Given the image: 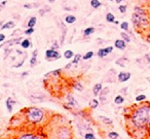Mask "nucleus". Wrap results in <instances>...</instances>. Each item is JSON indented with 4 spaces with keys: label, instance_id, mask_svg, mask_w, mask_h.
Instances as JSON below:
<instances>
[{
    "label": "nucleus",
    "instance_id": "obj_1",
    "mask_svg": "<svg viewBox=\"0 0 150 139\" xmlns=\"http://www.w3.org/2000/svg\"><path fill=\"white\" fill-rule=\"evenodd\" d=\"M130 123L134 129H150V104L137 106L131 113Z\"/></svg>",
    "mask_w": 150,
    "mask_h": 139
},
{
    "label": "nucleus",
    "instance_id": "obj_2",
    "mask_svg": "<svg viewBox=\"0 0 150 139\" xmlns=\"http://www.w3.org/2000/svg\"><path fill=\"white\" fill-rule=\"evenodd\" d=\"M132 24L138 31H147L150 27V19L147 11L143 6L136 5L134 7V13L131 17Z\"/></svg>",
    "mask_w": 150,
    "mask_h": 139
},
{
    "label": "nucleus",
    "instance_id": "obj_3",
    "mask_svg": "<svg viewBox=\"0 0 150 139\" xmlns=\"http://www.w3.org/2000/svg\"><path fill=\"white\" fill-rule=\"evenodd\" d=\"M25 118L29 124L32 125H39L45 118V113L42 108L36 106L28 107L25 109Z\"/></svg>",
    "mask_w": 150,
    "mask_h": 139
},
{
    "label": "nucleus",
    "instance_id": "obj_4",
    "mask_svg": "<svg viewBox=\"0 0 150 139\" xmlns=\"http://www.w3.org/2000/svg\"><path fill=\"white\" fill-rule=\"evenodd\" d=\"M55 136L56 139H72V133L68 127L62 126L56 130Z\"/></svg>",
    "mask_w": 150,
    "mask_h": 139
},
{
    "label": "nucleus",
    "instance_id": "obj_5",
    "mask_svg": "<svg viewBox=\"0 0 150 139\" xmlns=\"http://www.w3.org/2000/svg\"><path fill=\"white\" fill-rule=\"evenodd\" d=\"M61 58V55H60L59 51L57 50H51V48H48L45 51V59L47 61H56V60L60 59Z\"/></svg>",
    "mask_w": 150,
    "mask_h": 139
},
{
    "label": "nucleus",
    "instance_id": "obj_6",
    "mask_svg": "<svg viewBox=\"0 0 150 139\" xmlns=\"http://www.w3.org/2000/svg\"><path fill=\"white\" fill-rule=\"evenodd\" d=\"M22 40H23V38L22 37H16V38H13V39H8L7 41H4V42H2L1 44H0V48H11V46L20 44Z\"/></svg>",
    "mask_w": 150,
    "mask_h": 139
},
{
    "label": "nucleus",
    "instance_id": "obj_7",
    "mask_svg": "<svg viewBox=\"0 0 150 139\" xmlns=\"http://www.w3.org/2000/svg\"><path fill=\"white\" fill-rule=\"evenodd\" d=\"M66 101H67V105H64V107H67V108H77L79 106L77 100L75 99L73 95H67L66 96Z\"/></svg>",
    "mask_w": 150,
    "mask_h": 139
},
{
    "label": "nucleus",
    "instance_id": "obj_8",
    "mask_svg": "<svg viewBox=\"0 0 150 139\" xmlns=\"http://www.w3.org/2000/svg\"><path fill=\"white\" fill-rule=\"evenodd\" d=\"M16 139H44V137L40 134H35L32 132H27V133H23L20 135Z\"/></svg>",
    "mask_w": 150,
    "mask_h": 139
},
{
    "label": "nucleus",
    "instance_id": "obj_9",
    "mask_svg": "<svg viewBox=\"0 0 150 139\" xmlns=\"http://www.w3.org/2000/svg\"><path fill=\"white\" fill-rule=\"evenodd\" d=\"M113 50H114V46H107V48H101L98 50L97 55H98L99 58H105V57H107L109 54L112 53Z\"/></svg>",
    "mask_w": 150,
    "mask_h": 139
},
{
    "label": "nucleus",
    "instance_id": "obj_10",
    "mask_svg": "<svg viewBox=\"0 0 150 139\" xmlns=\"http://www.w3.org/2000/svg\"><path fill=\"white\" fill-rule=\"evenodd\" d=\"M132 74L131 72H126V71H121L117 74V79L119 83H126L128 80H130Z\"/></svg>",
    "mask_w": 150,
    "mask_h": 139
},
{
    "label": "nucleus",
    "instance_id": "obj_11",
    "mask_svg": "<svg viewBox=\"0 0 150 139\" xmlns=\"http://www.w3.org/2000/svg\"><path fill=\"white\" fill-rule=\"evenodd\" d=\"M31 100H33L34 102H39L45 100V95L40 92H35V93L31 94Z\"/></svg>",
    "mask_w": 150,
    "mask_h": 139
},
{
    "label": "nucleus",
    "instance_id": "obj_12",
    "mask_svg": "<svg viewBox=\"0 0 150 139\" xmlns=\"http://www.w3.org/2000/svg\"><path fill=\"white\" fill-rule=\"evenodd\" d=\"M59 26L60 28L62 29V34H61V46L64 44V41H65V38H66V34H67V27L65 26V24L63 22H59Z\"/></svg>",
    "mask_w": 150,
    "mask_h": 139
},
{
    "label": "nucleus",
    "instance_id": "obj_13",
    "mask_svg": "<svg viewBox=\"0 0 150 139\" xmlns=\"http://www.w3.org/2000/svg\"><path fill=\"white\" fill-rule=\"evenodd\" d=\"M129 62H130V60L128 59L126 57H120V58H118V59L115 61V64L118 65L119 67H122V68H124V67L128 66Z\"/></svg>",
    "mask_w": 150,
    "mask_h": 139
},
{
    "label": "nucleus",
    "instance_id": "obj_14",
    "mask_svg": "<svg viewBox=\"0 0 150 139\" xmlns=\"http://www.w3.org/2000/svg\"><path fill=\"white\" fill-rule=\"evenodd\" d=\"M114 48L123 51V50H126V42L122 39V38H121V39H116L115 41H114Z\"/></svg>",
    "mask_w": 150,
    "mask_h": 139
},
{
    "label": "nucleus",
    "instance_id": "obj_15",
    "mask_svg": "<svg viewBox=\"0 0 150 139\" xmlns=\"http://www.w3.org/2000/svg\"><path fill=\"white\" fill-rule=\"evenodd\" d=\"M14 104H16V101H14L11 97H8L7 99H6V102H5V105H6V108H7L8 113H13Z\"/></svg>",
    "mask_w": 150,
    "mask_h": 139
},
{
    "label": "nucleus",
    "instance_id": "obj_16",
    "mask_svg": "<svg viewBox=\"0 0 150 139\" xmlns=\"http://www.w3.org/2000/svg\"><path fill=\"white\" fill-rule=\"evenodd\" d=\"M110 92L109 88L108 87H106V88H103L102 89V91H101V93H100V101H102V102H105L106 101V97H107L108 93Z\"/></svg>",
    "mask_w": 150,
    "mask_h": 139
},
{
    "label": "nucleus",
    "instance_id": "obj_17",
    "mask_svg": "<svg viewBox=\"0 0 150 139\" xmlns=\"http://www.w3.org/2000/svg\"><path fill=\"white\" fill-rule=\"evenodd\" d=\"M16 27V22L14 21H8L6 23H3V25L1 26L0 29L1 30H6V29H14Z\"/></svg>",
    "mask_w": 150,
    "mask_h": 139
},
{
    "label": "nucleus",
    "instance_id": "obj_18",
    "mask_svg": "<svg viewBox=\"0 0 150 139\" xmlns=\"http://www.w3.org/2000/svg\"><path fill=\"white\" fill-rule=\"evenodd\" d=\"M102 89H103V86H102V83H96L94 86V88H93V94H94V96L97 97V96H99L100 93H101V91H102Z\"/></svg>",
    "mask_w": 150,
    "mask_h": 139
},
{
    "label": "nucleus",
    "instance_id": "obj_19",
    "mask_svg": "<svg viewBox=\"0 0 150 139\" xmlns=\"http://www.w3.org/2000/svg\"><path fill=\"white\" fill-rule=\"evenodd\" d=\"M95 31H96L95 27H88V28H86L84 31H83V36H84V37H89V36L94 34Z\"/></svg>",
    "mask_w": 150,
    "mask_h": 139
},
{
    "label": "nucleus",
    "instance_id": "obj_20",
    "mask_svg": "<svg viewBox=\"0 0 150 139\" xmlns=\"http://www.w3.org/2000/svg\"><path fill=\"white\" fill-rule=\"evenodd\" d=\"M20 46H22V48H24V50H27L31 46V40L29 38H24V39L22 40L21 43H20Z\"/></svg>",
    "mask_w": 150,
    "mask_h": 139
},
{
    "label": "nucleus",
    "instance_id": "obj_21",
    "mask_svg": "<svg viewBox=\"0 0 150 139\" xmlns=\"http://www.w3.org/2000/svg\"><path fill=\"white\" fill-rule=\"evenodd\" d=\"M37 23V19H36V17H30L29 20L27 22V27L28 28H34L35 25Z\"/></svg>",
    "mask_w": 150,
    "mask_h": 139
},
{
    "label": "nucleus",
    "instance_id": "obj_22",
    "mask_svg": "<svg viewBox=\"0 0 150 139\" xmlns=\"http://www.w3.org/2000/svg\"><path fill=\"white\" fill-rule=\"evenodd\" d=\"M76 22V17L74 15H67V16L65 17V23L66 24H73Z\"/></svg>",
    "mask_w": 150,
    "mask_h": 139
},
{
    "label": "nucleus",
    "instance_id": "obj_23",
    "mask_svg": "<svg viewBox=\"0 0 150 139\" xmlns=\"http://www.w3.org/2000/svg\"><path fill=\"white\" fill-rule=\"evenodd\" d=\"M105 19H106L107 23H114V21H115V15L112 13H107L106 16H105Z\"/></svg>",
    "mask_w": 150,
    "mask_h": 139
},
{
    "label": "nucleus",
    "instance_id": "obj_24",
    "mask_svg": "<svg viewBox=\"0 0 150 139\" xmlns=\"http://www.w3.org/2000/svg\"><path fill=\"white\" fill-rule=\"evenodd\" d=\"M99 120H101L103 124H105V125H112L113 124V120H111V118H106V116H103V115H100Z\"/></svg>",
    "mask_w": 150,
    "mask_h": 139
},
{
    "label": "nucleus",
    "instance_id": "obj_25",
    "mask_svg": "<svg viewBox=\"0 0 150 139\" xmlns=\"http://www.w3.org/2000/svg\"><path fill=\"white\" fill-rule=\"evenodd\" d=\"M74 55H75V54L73 53V51H71V50H66V51L64 52V57H65V59H67V60L73 59Z\"/></svg>",
    "mask_w": 150,
    "mask_h": 139
},
{
    "label": "nucleus",
    "instance_id": "obj_26",
    "mask_svg": "<svg viewBox=\"0 0 150 139\" xmlns=\"http://www.w3.org/2000/svg\"><path fill=\"white\" fill-rule=\"evenodd\" d=\"M99 104H100L99 100L96 99V98H94V99H91V102H89V107H91V109H96V108H98Z\"/></svg>",
    "mask_w": 150,
    "mask_h": 139
},
{
    "label": "nucleus",
    "instance_id": "obj_27",
    "mask_svg": "<svg viewBox=\"0 0 150 139\" xmlns=\"http://www.w3.org/2000/svg\"><path fill=\"white\" fill-rule=\"evenodd\" d=\"M120 36H121V38H122V39L124 40V41H126V43L131 42V40H132L131 36H130L129 33H126V31H124V32H121V33H120Z\"/></svg>",
    "mask_w": 150,
    "mask_h": 139
},
{
    "label": "nucleus",
    "instance_id": "obj_28",
    "mask_svg": "<svg viewBox=\"0 0 150 139\" xmlns=\"http://www.w3.org/2000/svg\"><path fill=\"white\" fill-rule=\"evenodd\" d=\"M101 5H102V3H101L100 0H91V6L94 8V9L99 8Z\"/></svg>",
    "mask_w": 150,
    "mask_h": 139
},
{
    "label": "nucleus",
    "instance_id": "obj_29",
    "mask_svg": "<svg viewBox=\"0 0 150 139\" xmlns=\"http://www.w3.org/2000/svg\"><path fill=\"white\" fill-rule=\"evenodd\" d=\"M124 102V98H123V96H121V95H117V96L114 98V103H115L116 105H121Z\"/></svg>",
    "mask_w": 150,
    "mask_h": 139
},
{
    "label": "nucleus",
    "instance_id": "obj_30",
    "mask_svg": "<svg viewBox=\"0 0 150 139\" xmlns=\"http://www.w3.org/2000/svg\"><path fill=\"white\" fill-rule=\"evenodd\" d=\"M119 138V134L117 132L111 131L107 134V139H118Z\"/></svg>",
    "mask_w": 150,
    "mask_h": 139
},
{
    "label": "nucleus",
    "instance_id": "obj_31",
    "mask_svg": "<svg viewBox=\"0 0 150 139\" xmlns=\"http://www.w3.org/2000/svg\"><path fill=\"white\" fill-rule=\"evenodd\" d=\"M73 89H74V90H76V91H78V92H82L83 91L82 83H79V81H75L74 85H73Z\"/></svg>",
    "mask_w": 150,
    "mask_h": 139
},
{
    "label": "nucleus",
    "instance_id": "obj_32",
    "mask_svg": "<svg viewBox=\"0 0 150 139\" xmlns=\"http://www.w3.org/2000/svg\"><path fill=\"white\" fill-rule=\"evenodd\" d=\"M82 59V56H81L80 54H75L74 57H73V60H72V64H78L80 60Z\"/></svg>",
    "mask_w": 150,
    "mask_h": 139
},
{
    "label": "nucleus",
    "instance_id": "obj_33",
    "mask_svg": "<svg viewBox=\"0 0 150 139\" xmlns=\"http://www.w3.org/2000/svg\"><path fill=\"white\" fill-rule=\"evenodd\" d=\"M94 52L93 51H89V52H88V53H86L84 55L82 56V60H84V61H86V60H89V59H91L93 57H94Z\"/></svg>",
    "mask_w": 150,
    "mask_h": 139
},
{
    "label": "nucleus",
    "instance_id": "obj_34",
    "mask_svg": "<svg viewBox=\"0 0 150 139\" xmlns=\"http://www.w3.org/2000/svg\"><path fill=\"white\" fill-rule=\"evenodd\" d=\"M51 8L49 7V6H44V7H42L41 9H39V15L40 16H44L46 13H48V11H51Z\"/></svg>",
    "mask_w": 150,
    "mask_h": 139
},
{
    "label": "nucleus",
    "instance_id": "obj_35",
    "mask_svg": "<svg viewBox=\"0 0 150 139\" xmlns=\"http://www.w3.org/2000/svg\"><path fill=\"white\" fill-rule=\"evenodd\" d=\"M146 95H144V94H140V95H138V96H136V98H135V100H136V102H143L146 100Z\"/></svg>",
    "mask_w": 150,
    "mask_h": 139
},
{
    "label": "nucleus",
    "instance_id": "obj_36",
    "mask_svg": "<svg viewBox=\"0 0 150 139\" xmlns=\"http://www.w3.org/2000/svg\"><path fill=\"white\" fill-rule=\"evenodd\" d=\"M62 69H57V70H54V71H51V72H48L45 74V77L47 76H51V75H54V76H57V75H59L61 73Z\"/></svg>",
    "mask_w": 150,
    "mask_h": 139
},
{
    "label": "nucleus",
    "instance_id": "obj_37",
    "mask_svg": "<svg viewBox=\"0 0 150 139\" xmlns=\"http://www.w3.org/2000/svg\"><path fill=\"white\" fill-rule=\"evenodd\" d=\"M120 28H121V30H123V31H129V28H130L129 23H128L126 21L120 23Z\"/></svg>",
    "mask_w": 150,
    "mask_h": 139
},
{
    "label": "nucleus",
    "instance_id": "obj_38",
    "mask_svg": "<svg viewBox=\"0 0 150 139\" xmlns=\"http://www.w3.org/2000/svg\"><path fill=\"white\" fill-rule=\"evenodd\" d=\"M118 11H120L121 13H126V11H128V6L126 4H119L118 5Z\"/></svg>",
    "mask_w": 150,
    "mask_h": 139
},
{
    "label": "nucleus",
    "instance_id": "obj_39",
    "mask_svg": "<svg viewBox=\"0 0 150 139\" xmlns=\"http://www.w3.org/2000/svg\"><path fill=\"white\" fill-rule=\"evenodd\" d=\"M84 139H96V136L93 132H88V133L84 134Z\"/></svg>",
    "mask_w": 150,
    "mask_h": 139
},
{
    "label": "nucleus",
    "instance_id": "obj_40",
    "mask_svg": "<svg viewBox=\"0 0 150 139\" xmlns=\"http://www.w3.org/2000/svg\"><path fill=\"white\" fill-rule=\"evenodd\" d=\"M36 64H37V57L32 56L31 57V59H30V66L34 67Z\"/></svg>",
    "mask_w": 150,
    "mask_h": 139
},
{
    "label": "nucleus",
    "instance_id": "obj_41",
    "mask_svg": "<svg viewBox=\"0 0 150 139\" xmlns=\"http://www.w3.org/2000/svg\"><path fill=\"white\" fill-rule=\"evenodd\" d=\"M25 60H26V56H25L24 58H23V59H22L21 61L19 62V63H16V64H14L13 67H14V68H20V67H22V66H23V64H24V63H25Z\"/></svg>",
    "mask_w": 150,
    "mask_h": 139
},
{
    "label": "nucleus",
    "instance_id": "obj_42",
    "mask_svg": "<svg viewBox=\"0 0 150 139\" xmlns=\"http://www.w3.org/2000/svg\"><path fill=\"white\" fill-rule=\"evenodd\" d=\"M34 31H35L34 28H27V29L24 31V34L29 36V35H32L33 33H34Z\"/></svg>",
    "mask_w": 150,
    "mask_h": 139
},
{
    "label": "nucleus",
    "instance_id": "obj_43",
    "mask_svg": "<svg viewBox=\"0 0 150 139\" xmlns=\"http://www.w3.org/2000/svg\"><path fill=\"white\" fill-rule=\"evenodd\" d=\"M60 46H61V44H59V42H58L57 40H55L54 43L51 44V50H57V51H58V50L60 48Z\"/></svg>",
    "mask_w": 150,
    "mask_h": 139
},
{
    "label": "nucleus",
    "instance_id": "obj_44",
    "mask_svg": "<svg viewBox=\"0 0 150 139\" xmlns=\"http://www.w3.org/2000/svg\"><path fill=\"white\" fill-rule=\"evenodd\" d=\"M6 39V35L4 33H0V43L4 42Z\"/></svg>",
    "mask_w": 150,
    "mask_h": 139
},
{
    "label": "nucleus",
    "instance_id": "obj_45",
    "mask_svg": "<svg viewBox=\"0 0 150 139\" xmlns=\"http://www.w3.org/2000/svg\"><path fill=\"white\" fill-rule=\"evenodd\" d=\"M144 59H145V61H146V63L150 64V53L149 54H146V55H145Z\"/></svg>",
    "mask_w": 150,
    "mask_h": 139
},
{
    "label": "nucleus",
    "instance_id": "obj_46",
    "mask_svg": "<svg viewBox=\"0 0 150 139\" xmlns=\"http://www.w3.org/2000/svg\"><path fill=\"white\" fill-rule=\"evenodd\" d=\"M146 40H147V42L150 43V29L147 30V32H146V36H145Z\"/></svg>",
    "mask_w": 150,
    "mask_h": 139
},
{
    "label": "nucleus",
    "instance_id": "obj_47",
    "mask_svg": "<svg viewBox=\"0 0 150 139\" xmlns=\"http://www.w3.org/2000/svg\"><path fill=\"white\" fill-rule=\"evenodd\" d=\"M33 7H35V6H33V4H29V3L24 4V8H27V9H32Z\"/></svg>",
    "mask_w": 150,
    "mask_h": 139
},
{
    "label": "nucleus",
    "instance_id": "obj_48",
    "mask_svg": "<svg viewBox=\"0 0 150 139\" xmlns=\"http://www.w3.org/2000/svg\"><path fill=\"white\" fill-rule=\"evenodd\" d=\"M73 66V64H72V62H70V63H68L67 65H66V66H65V69L66 70H69L70 68H71V67Z\"/></svg>",
    "mask_w": 150,
    "mask_h": 139
},
{
    "label": "nucleus",
    "instance_id": "obj_49",
    "mask_svg": "<svg viewBox=\"0 0 150 139\" xmlns=\"http://www.w3.org/2000/svg\"><path fill=\"white\" fill-rule=\"evenodd\" d=\"M32 56H35V57H37V56H38V50H34V51H33Z\"/></svg>",
    "mask_w": 150,
    "mask_h": 139
},
{
    "label": "nucleus",
    "instance_id": "obj_50",
    "mask_svg": "<svg viewBox=\"0 0 150 139\" xmlns=\"http://www.w3.org/2000/svg\"><path fill=\"white\" fill-rule=\"evenodd\" d=\"M28 74H29V73H28L27 71H26V72H23V73H22L21 76H22V77H26V76H28Z\"/></svg>",
    "mask_w": 150,
    "mask_h": 139
},
{
    "label": "nucleus",
    "instance_id": "obj_51",
    "mask_svg": "<svg viewBox=\"0 0 150 139\" xmlns=\"http://www.w3.org/2000/svg\"><path fill=\"white\" fill-rule=\"evenodd\" d=\"M114 1H115L117 4H121V2H122L123 0H114Z\"/></svg>",
    "mask_w": 150,
    "mask_h": 139
},
{
    "label": "nucleus",
    "instance_id": "obj_52",
    "mask_svg": "<svg viewBox=\"0 0 150 139\" xmlns=\"http://www.w3.org/2000/svg\"><path fill=\"white\" fill-rule=\"evenodd\" d=\"M16 52L18 54H19V55H23V52L20 51V50H16Z\"/></svg>",
    "mask_w": 150,
    "mask_h": 139
},
{
    "label": "nucleus",
    "instance_id": "obj_53",
    "mask_svg": "<svg viewBox=\"0 0 150 139\" xmlns=\"http://www.w3.org/2000/svg\"><path fill=\"white\" fill-rule=\"evenodd\" d=\"M6 3H7V2H6V1H2V2H1V6H2V7H3V6H4V5H5V4H6Z\"/></svg>",
    "mask_w": 150,
    "mask_h": 139
},
{
    "label": "nucleus",
    "instance_id": "obj_54",
    "mask_svg": "<svg viewBox=\"0 0 150 139\" xmlns=\"http://www.w3.org/2000/svg\"><path fill=\"white\" fill-rule=\"evenodd\" d=\"M114 24H115V25H120V23H119V22L116 21V20H115V21H114Z\"/></svg>",
    "mask_w": 150,
    "mask_h": 139
},
{
    "label": "nucleus",
    "instance_id": "obj_55",
    "mask_svg": "<svg viewBox=\"0 0 150 139\" xmlns=\"http://www.w3.org/2000/svg\"><path fill=\"white\" fill-rule=\"evenodd\" d=\"M47 1H48L49 3H54L55 1H56V0H47Z\"/></svg>",
    "mask_w": 150,
    "mask_h": 139
},
{
    "label": "nucleus",
    "instance_id": "obj_56",
    "mask_svg": "<svg viewBox=\"0 0 150 139\" xmlns=\"http://www.w3.org/2000/svg\"><path fill=\"white\" fill-rule=\"evenodd\" d=\"M3 23H4V22H3V21H0V28H1V26H2V25H3Z\"/></svg>",
    "mask_w": 150,
    "mask_h": 139
},
{
    "label": "nucleus",
    "instance_id": "obj_57",
    "mask_svg": "<svg viewBox=\"0 0 150 139\" xmlns=\"http://www.w3.org/2000/svg\"><path fill=\"white\" fill-rule=\"evenodd\" d=\"M109 1H114V0H109Z\"/></svg>",
    "mask_w": 150,
    "mask_h": 139
}]
</instances>
